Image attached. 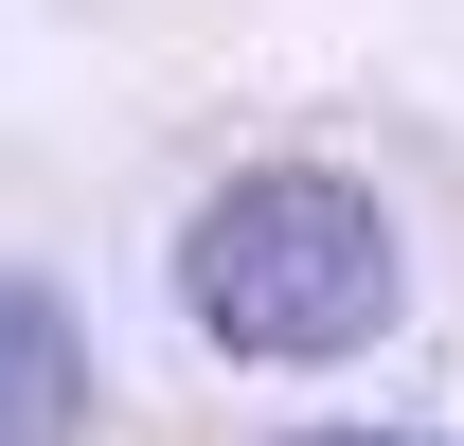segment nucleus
<instances>
[{
  "mask_svg": "<svg viewBox=\"0 0 464 446\" xmlns=\"http://www.w3.org/2000/svg\"><path fill=\"white\" fill-rule=\"evenodd\" d=\"M179 304L250 375H322V357H357V339L393 322V215L340 161H250L179 232Z\"/></svg>",
  "mask_w": 464,
  "mask_h": 446,
  "instance_id": "obj_1",
  "label": "nucleus"
},
{
  "mask_svg": "<svg viewBox=\"0 0 464 446\" xmlns=\"http://www.w3.org/2000/svg\"><path fill=\"white\" fill-rule=\"evenodd\" d=\"M0 446H90V339L36 268H0Z\"/></svg>",
  "mask_w": 464,
  "mask_h": 446,
  "instance_id": "obj_2",
  "label": "nucleus"
},
{
  "mask_svg": "<svg viewBox=\"0 0 464 446\" xmlns=\"http://www.w3.org/2000/svg\"><path fill=\"white\" fill-rule=\"evenodd\" d=\"M322 446H393V429H322Z\"/></svg>",
  "mask_w": 464,
  "mask_h": 446,
  "instance_id": "obj_3",
  "label": "nucleus"
}]
</instances>
